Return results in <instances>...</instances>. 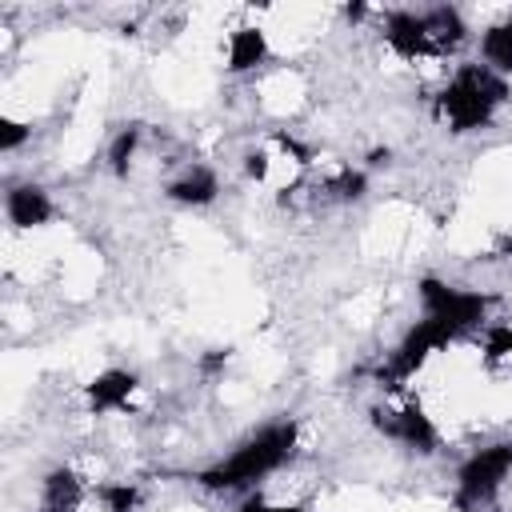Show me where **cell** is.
Returning <instances> with one entry per match:
<instances>
[{
	"mask_svg": "<svg viewBox=\"0 0 512 512\" xmlns=\"http://www.w3.org/2000/svg\"><path fill=\"white\" fill-rule=\"evenodd\" d=\"M364 188H368V176H364V172H352V168H340V172L324 184V192H332L336 200H360Z\"/></svg>",
	"mask_w": 512,
	"mask_h": 512,
	"instance_id": "obj_16",
	"label": "cell"
},
{
	"mask_svg": "<svg viewBox=\"0 0 512 512\" xmlns=\"http://www.w3.org/2000/svg\"><path fill=\"white\" fill-rule=\"evenodd\" d=\"M216 192H220V180H216L212 168H188L184 176H176V180L168 184V196H172L176 204H192V208L212 204Z\"/></svg>",
	"mask_w": 512,
	"mask_h": 512,
	"instance_id": "obj_11",
	"label": "cell"
},
{
	"mask_svg": "<svg viewBox=\"0 0 512 512\" xmlns=\"http://www.w3.org/2000/svg\"><path fill=\"white\" fill-rule=\"evenodd\" d=\"M384 40L396 56L404 60H424L432 56L428 32H424V12H388L384 20Z\"/></svg>",
	"mask_w": 512,
	"mask_h": 512,
	"instance_id": "obj_7",
	"label": "cell"
},
{
	"mask_svg": "<svg viewBox=\"0 0 512 512\" xmlns=\"http://www.w3.org/2000/svg\"><path fill=\"white\" fill-rule=\"evenodd\" d=\"M84 500V484L72 468H52L44 476V512H76Z\"/></svg>",
	"mask_w": 512,
	"mask_h": 512,
	"instance_id": "obj_12",
	"label": "cell"
},
{
	"mask_svg": "<svg viewBox=\"0 0 512 512\" xmlns=\"http://www.w3.org/2000/svg\"><path fill=\"white\" fill-rule=\"evenodd\" d=\"M512 472V440H496L480 452H472L460 472H456V504L460 508H480L500 492V484Z\"/></svg>",
	"mask_w": 512,
	"mask_h": 512,
	"instance_id": "obj_3",
	"label": "cell"
},
{
	"mask_svg": "<svg viewBox=\"0 0 512 512\" xmlns=\"http://www.w3.org/2000/svg\"><path fill=\"white\" fill-rule=\"evenodd\" d=\"M28 136H32L28 124H20V120H0V148H4V152H16Z\"/></svg>",
	"mask_w": 512,
	"mask_h": 512,
	"instance_id": "obj_19",
	"label": "cell"
},
{
	"mask_svg": "<svg viewBox=\"0 0 512 512\" xmlns=\"http://www.w3.org/2000/svg\"><path fill=\"white\" fill-rule=\"evenodd\" d=\"M136 392V376L124 372V368H108L100 372L92 384H88V408L100 416V412H116V408H128V396Z\"/></svg>",
	"mask_w": 512,
	"mask_h": 512,
	"instance_id": "obj_9",
	"label": "cell"
},
{
	"mask_svg": "<svg viewBox=\"0 0 512 512\" xmlns=\"http://www.w3.org/2000/svg\"><path fill=\"white\" fill-rule=\"evenodd\" d=\"M452 340H456V332H452L448 324H440V320H432V316L416 320V324L404 332V340L392 348L388 364L376 372V376H380V384H384V388H400L408 376H416V368H420L432 352L448 348Z\"/></svg>",
	"mask_w": 512,
	"mask_h": 512,
	"instance_id": "obj_4",
	"label": "cell"
},
{
	"mask_svg": "<svg viewBox=\"0 0 512 512\" xmlns=\"http://www.w3.org/2000/svg\"><path fill=\"white\" fill-rule=\"evenodd\" d=\"M268 56V40L260 28H236L228 36V68L232 72H252L256 64H264Z\"/></svg>",
	"mask_w": 512,
	"mask_h": 512,
	"instance_id": "obj_13",
	"label": "cell"
},
{
	"mask_svg": "<svg viewBox=\"0 0 512 512\" xmlns=\"http://www.w3.org/2000/svg\"><path fill=\"white\" fill-rule=\"evenodd\" d=\"M372 424L388 436V440H400V444H408L412 452H436V444H440V432H436V424H432V416L420 408V404H408V408H400V412H392V408H376L372 412Z\"/></svg>",
	"mask_w": 512,
	"mask_h": 512,
	"instance_id": "obj_6",
	"label": "cell"
},
{
	"mask_svg": "<svg viewBox=\"0 0 512 512\" xmlns=\"http://www.w3.org/2000/svg\"><path fill=\"white\" fill-rule=\"evenodd\" d=\"M296 440H300V428L292 420H280V424H268L260 428L252 440H244L228 460L204 468L196 480L212 492H240V488H252L260 484L264 476H272L276 468L288 464V456L296 452Z\"/></svg>",
	"mask_w": 512,
	"mask_h": 512,
	"instance_id": "obj_1",
	"label": "cell"
},
{
	"mask_svg": "<svg viewBox=\"0 0 512 512\" xmlns=\"http://www.w3.org/2000/svg\"><path fill=\"white\" fill-rule=\"evenodd\" d=\"M420 304H424V316L448 324L456 336L468 332V328H480L484 312H488V300L484 292H468V288H452L436 276L420 280Z\"/></svg>",
	"mask_w": 512,
	"mask_h": 512,
	"instance_id": "obj_5",
	"label": "cell"
},
{
	"mask_svg": "<svg viewBox=\"0 0 512 512\" xmlns=\"http://www.w3.org/2000/svg\"><path fill=\"white\" fill-rule=\"evenodd\" d=\"M508 96L512 88L500 72H492L488 64H460L436 104H440V116L452 124V132H476L492 124L496 108Z\"/></svg>",
	"mask_w": 512,
	"mask_h": 512,
	"instance_id": "obj_2",
	"label": "cell"
},
{
	"mask_svg": "<svg viewBox=\"0 0 512 512\" xmlns=\"http://www.w3.org/2000/svg\"><path fill=\"white\" fill-rule=\"evenodd\" d=\"M136 148H140V128H120V132L112 136V144H108V164H112V172H116V176H124V172H128V164H132Z\"/></svg>",
	"mask_w": 512,
	"mask_h": 512,
	"instance_id": "obj_15",
	"label": "cell"
},
{
	"mask_svg": "<svg viewBox=\"0 0 512 512\" xmlns=\"http://www.w3.org/2000/svg\"><path fill=\"white\" fill-rule=\"evenodd\" d=\"M100 500H104V512H132L140 492L132 484H104L100 488Z\"/></svg>",
	"mask_w": 512,
	"mask_h": 512,
	"instance_id": "obj_17",
	"label": "cell"
},
{
	"mask_svg": "<svg viewBox=\"0 0 512 512\" xmlns=\"http://www.w3.org/2000/svg\"><path fill=\"white\" fill-rule=\"evenodd\" d=\"M480 56L492 72L508 76L512 72V20H500V24H488L484 36H480Z\"/></svg>",
	"mask_w": 512,
	"mask_h": 512,
	"instance_id": "obj_14",
	"label": "cell"
},
{
	"mask_svg": "<svg viewBox=\"0 0 512 512\" xmlns=\"http://www.w3.org/2000/svg\"><path fill=\"white\" fill-rule=\"evenodd\" d=\"M240 512H304V508L300 504H268L264 496H248L240 504Z\"/></svg>",
	"mask_w": 512,
	"mask_h": 512,
	"instance_id": "obj_20",
	"label": "cell"
},
{
	"mask_svg": "<svg viewBox=\"0 0 512 512\" xmlns=\"http://www.w3.org/2000/svg\"><path fill=\"white\" fill-rule=\"evenodd\" d=\"M244 172H248L252 180H264V176H268V156H264V152H248Z\"/></svg>",
	"mask_w": 512,
	"mask_h": 512,
	"instance_id": "obj_21",
	"label": "cell"
},
{
	"mask_svg": "<svg viewBox=\"0 0 512 512\" xmlns=\"http://www.w3.org/2000/svg\"><path fill=\"white\" fill-rule=\"evenodd\" d=\"M4 208H8V220L16 228H44L52 220V212H56L40 184H12Z\"/></svg>",
	"mask_w": 512,
	"mask_h": 512,
	"instance_id": "obj_8",
	"label": "cell"
},
{
	"mask_svg": "<svg viewBox=\"0 0 512 512\" xmlns=\"http://www.w3.org/2000/svg\"><path fill=\"white\" fill-rule=\"evenodd\" d=\"M484 352H488V360H512V324L492 328L484 340Z\"/></svg>",
	"mask_w": 512,
	"mask_h": 512,
	"instance_id": "obj_18",
	"label": "cell"
},
{
	"mask_svg": "<svg viewBox=\"0 0 512 512\" xmlns=\"http://www.w3.org/2000/svg\"><path fill=\"white\" fill-rule=\"evenodd\" d=\"M424 32H428L432 56H444V52L460 48V44H464V36H468L464 16H460L456 8H448V4H440V8H428V12H424Z\"/></svg>",
	"mask_w": 512,
	"mask_h": 512,
	"instance_id": "obj_10",
	"label": "cell"
}]
</instances>
